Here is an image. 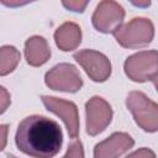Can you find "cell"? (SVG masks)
<instances>
[{"instance_id": "1", "label": "cell", "mask_w": 158, "mask_h": 158, "mask_svg": "<svg viewBox=\"0 0 158 158\" xmlns=\"http://www.w3.org/2000/svg\"><path fill=\"white\" fill-rule=\"evenodd\" d=\"M17 148L33 158H53L62 148L60 126L42 115H30L17 126L15 135Z\"/></svg>"}, {"instance_id": "2", "label": "cell", "mask_w": 158, "mask_h": 158, "mask_svg": "<svg viewBox=\"0 0 158 158\" xmlns=\"http://www.w3.org/2000/svg\"><path fill=\"white\" fill-rule=\"evenodd\" d=\"M114 37L123 48H141L152 42L154 37V25L147 17H133L122 25L114 33Z\"/></svg>"}, {"instance_id": "3", "label": "cell", "mask_w": 158, "mask_h": 158, "mask_svg": "<svg viewBox=\"0 0 158 158\" xmlns=\"http://www.w3.org/2000/svg\"><path fill=\"white\" fill-rule=\"evenodd\" d=\"M126 106L131 111L135 122L146 132L158 131V104L142 91H131L126 98Z\"/></svg>"}, {"instance_id": "4", "label": "cell", "mask_w": 158, "mask_h": 158, "mask_svg": "<svg viewBox=\"0 0 158 158\" xmlns=\"http://www.w3.org/2000/svg\"><path fill=\"white\" fill-rule=\"evenodd\" d=\"M125 74L135 83L152 80L158 73V51H141L126 58Z\"/></svg>"}, {"instance_id": "5", "label": "cell", "mask_w": 158, "mask_h": 158, "mask_svg": "<svg viewBox=\"0 0 158 158\" xmlns=\"http://www.w3.org/2000/svg\"><path fill=\"white\" fill-rule=\"evenodd\" d=\"M44 83L49 89L63 93H77L83 86L79 70L70 63H59L51 68L44 75Z\"/></svg>"}, {"instance_id": "6", "label": "cell", "mask_w": 158, "mask_h": 158, "mask_svg": "<svg viewBox=\"0 0 158 158\" xmlns=\"http://www.w3.org/2000/svg\"><path fill=\"white\" fill-rule=\"evenodd\" d=\"M125 10L114 0H102L98 4L91 16L93 26L101 33H115L123 22Z\"/></svg>"}, {"instance_id": "7", "label": "cell", "mask_w": 158, "mask_h": 158, "mask_svg": "<svg viewBox=\"0 0 158 158\" xmlns=\"http://www.w3.org/2000/svg\"><path fill=\"white\" fill-rule=\"evenodd\" d=\"M73 58L95 83H104L111 75L110 59L95 49H81L73 54Z\"/></svg>"}, {"instance_id": "8", "label": "cell", "mask_w": 158, "mask_h": 158, "mask_svg": "<svg viewBox=\"0 0 158 158\" xmlns=\"http://www.w3.org/2000/svg\"><path fill=\"white\" fill-rule=\"evenodd\" d=\"M85 128L89 136H96L105 131L112 120V107L101 96H93L85 102Z\"/></svg>"}, {"instance_id": "9", "label": "cell", "mask_w": 158, "mask_h": 158, "mask_svg": "<svg viewBox=\"0 0 158 158\" xmlns=\"http://www.w3.org/2000/svg\"><path fill=\"white\" fill-rule=\"evenodd\" d=\"M41 100L49 112L62 118L67 127L69 137L77 139V137L79 136V114L77 105L73 101L48 95L41 96Z\"/></svg>"}, {"instance_id": "10", "label": "cell", "mask_w": 158, "mask_h": 158, "mask_svg": "<svg viewBox=\"0 0 158 158\" xmlns=\"http://www.w3.org/2000/svg\"><path fill=\"white\" fill-rule=\"evenodd\" d=\"M135 144L126 132H114L94 147V158H118Z\"/></svg>"}, {"instance_id": "11", "label": "cell", "mask_w": 158, "mask_h": 158, "mask_svg": "<svg viewBox=\"0 0 158 158\" xmlns=\"http://www.w3.org/2000/svg\"><path fill=\"white\" fill-rule=\"evenodd\" d=\"M81 28L78 23L67 21L62 23L54 32V41L57 47L63 52H70L81 43Z\"/></svg>"}, {"instance_id": "12", "label": "cell", "mask_w": 158, "mask_h": 158, "mask_svg": "<svg viewBox=\"0 0 158 158\" xmlns=\"http://www.w3.org/2000/svg\"><path fill=\"white\" fill-rule=\"evenodd\" d=\"M51 57V48L42 36H32L25 42V58L32 67H41Z\"/></svg>"}, {"instance_id": "13", "label": "cell", "mask_w": 158, "mask_h": 158, "mask_svg": "<svg viewBox=\"0 0 158 158\" xmlns=\"http://www.w3.org/2000/svg\"><path fill=\"white\" fill-rule=\"evenodd\" d=\"M21 59L20 52L14 46H2L0 48V75H6L15 70Z\"/></svg>"}, {"instance_id": "14", "label": "cell", "mask_w": 158, "mask_h": 158, "mask_svg": "<svg viewBox=\"0 0 158 158\" xmlns=\"http://www.w3.org/2000/svg\"><path fill=\"white\" fill-rule=\"evenodd\" d=\"M62 158H84V148L80 139H74L67 149V153Z\"/></svg>"}, {"instance_id": "15", "label": "cell", "mask_w": 158, "mask_h": 158, "mask_svg": "<svg viewBox=\"0 0 158 158\" xmlns=\"http://www.w3.org/2000/svg\"><path fill=\"white\" fill-rule=\"evenodd\" d=\"M125 158H157V157H156V153L152 149H149L147 147H142V148H138L135 152L130 153Z\"/></svg>"}, {"instance_id": "16", "label": "cell", "mask_w": 158, "mask_h": 158, "mask_svg": "<svg viewBox=\"0 0 158 158\" xmlns=\"http://www.w3.org/2000/svg\"><path fill=\"white\" fill-rule=\"evenodd\" d=\"M62 4L68 10H72L75 12H83L85 6L88 5V1H63Z\"/></svg>"}, {"instance_id": "17", "label": "cell", "mask_w": 158, "mask_h": 158, "mask_svg": "<svg viewBox=\"0 0 158 158\" xmlns=\"http://www.w3.org/2000/svg\"><path fill=\"white\" fill-rule=\"evenodd\" d=\"M1 99H2V105H1V114H2V112L6 110V104H5V101L10 102V96L7 95V93H6V90H5L4 86H1Z\"/></svg>"}, {"instance_id": "18", "label": "cell", "mask_w": 158, "mask_h": 158, "mask_svg": "<svg viewBox=\"0 0 158 158\" xmlns=\"http://www.w3.org/2000/svg\"><path fill=\"white\" fill-rule=\"evenodd\" d=\"M152 81H153V85H154V88H156V90L158 93V73L152 78Z\"/></svg>"}, {"instance_id": "19", "label": "cell", "mask_w": 158, "mask_h": 158, "mask_svg": "<svg viewBox=\"0 0 158 158\" xmlns=\"http://www.w3.org/2000/svg\"><path fill=\"white\" fill-rule=\"evenodd\" d=\"M7 158H17V157H15L14 154H7Z\"/></svg>"}]
</instances>
